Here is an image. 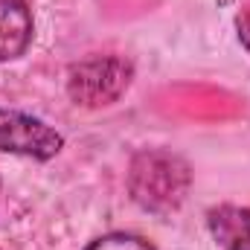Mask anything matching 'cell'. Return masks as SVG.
Instances as JSON below:
<instances>
[{"instance_id": "cell-4", "label": "cell", "mask_w": 250, "mask_h": 250, "mask_svg": "<svg viewBox=\"0 0 250 250\" xmlns=\"http://www.w3.org/2000/svg\"><path fill=\"white\" fill-rule=\"evenodd\" d=\"M32 41V15L26 0H0V62L18 59Z\"/></svg>"}, {"instance_id": "cell-6", "label": "cell", "mask_w": 250, "mask_h": 250, "mask_svg": "<svg viewBox=\"0 0 250 250\" xmlns=\"http://www.w3.org/2000/svg\"><path fill=\"white\" fill-rule=\"evenodd\" d=\"M84 250H154L148 242L137 239V236H125V233H114V236H102Z\"/></svg>"}, {"instance_id": "cell-3", "label": "cell", "mask_w": 250, "mask_h": 250, "mask_svg": "<svg viewBox=\"0 0 250 250\" xmlns=\"http://www.w3.org/2000/svg\"><path fill=\"white\" fill-rule=\"evenodd\" d=\"M62 148V137L35 117L3 111L0 108V151L29 154V157H53Z\"/></svg>"}, {"instance_id": "cell-2", "label": "cell", "mask_w": 250, "mask_h": 250, "mask_svg": "<svg viewBox=\"0 0 250 250\" xmlns=\"http://www.w3.org/2000/svg\"><path fill=\"white\" fill-rule=\"evenodd\" d=\"M131 67L120 59H99L73 70L70 93L84 105H108L128 87Z\"/></svg>"}, {"instance_id": "cell-5", "label": "cell", "mask_w": 250, "mask_h": 250, "mask_svg": "<svg viewBox=\"0 0 250 250\" xmlns=\"http://www.w3.org/2000/svg\"><path fill=\"white\" fill-rule=\"evenodd\" d=\"M209 230L224 250H250V209H242V207L212 209Z\"/></svg>"}, {"instance_id": "cell-1", "label": "cell", "mask_w": 250, "mask_h": 250, "mask_svg": "<svg viewBox=\"0 0 250 250\" xmlns=\"http://www.w3.org/2000/svg\"><path fill=\"white\" fill-rule=\"evenodd\" d=\"M187 169L181 160L151 151V154H140L134 160L131 169V192L134 198L154 212H166L172 207H178L184 201L187 192Z\"/></svg>"}]
</instances>
